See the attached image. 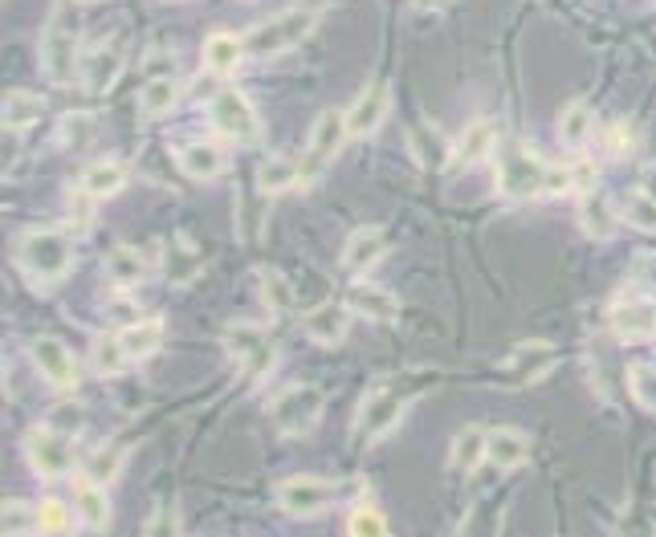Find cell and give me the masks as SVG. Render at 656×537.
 I'll return each instance as SVG.
<instances>
[{
	"instance_id": "obj_10",
	"label": "cell",
	"mask_w": 656,
	"mask_h": 537,
	"mask_svg": "<svg viewBox=\"0 0 656 537\" xmlns=\"http://www.w3.org/2000/svg\"><path fill=\"white\" fill-rule=\"evenodd\" d=\"M408 412V395L400 391V387H391V383H379L363 400L360 415H355V436H360L363 444H375L379 436H388L400 419H404Z\"/></svg>"
},
{
	"instance_id": "obj_4",
	"label": "cell",
	"mask_w": 656,
	"mask_h": 537,
	"mask_svg": "<svg viewBox=\"0 0 656 537\" xmlns=\"http://www.w3.org/2000/svg\"><path fill=\"white\" fill-rule=\"evenodd\" d=\"M220 342H224V351L233 354L236 367L245 370L250 379H266L274 363H278V346H274V338H269V330L262 322H245V318L229 322Z\"/></svg>"
},
{
	"instance_id": "obj_49",
	"label": "cell",
	"mask_w": 656,
	"mask_h": 537,
	"mask_svg": "<svg viewBox=\"0 0 656 537\" xmlns=\"http://www.w3.org/2000/svg\"><path fill=\"white\" fill-rule=\"evenodd\" d=\"M445 0H412V9H421V13H437Z\"/></svg>"
},
{
	"instance_id": "obj_31",
	"label": "cell",
	"mask_w": 656,
	"mask_h": 537,
	"mask_svg": "<svg viewBox=\"0 0 656 537\" xmlns=\"http://www.w3.org/2000/svg\"><path fill=\"white\" fill-rule=\"evenodd\" d=\"M180 102V82L172 74H156L143 82L139 90V114L143 119H159Z\"/></svg>"
},
{
	"instance_id": "obj_20",
	"label": "cell",
	"mask_w": 656,
	"mask_h": 537,
	"mask_svg": "<svg viewBox=\"0 0 656 537\" xmlns=\"http://www.w3.org/2000/svg\"><path fill=\"white\" fill-rule=\"evenodd\" d=\"M384 253H388V232L375 229V224H363L347 236L343 245V265L351 273H372L375 265L384 261Z\"/></svg>"
},
{
	"instance_id": "obj_29",
	"label": "cell",
	"mask_w": 656,
	"mask_h": 537,
	"mask_svg": "<svg viewBox=\"0 0 656 537\" xmlns=\"http://www.w3.org/2000/svg\"><path fill=\"white\" fill-rule=\"evenodd\" d=\"M74 509H78V525L86 529H107L110 525V497H107V485H94L82 476L78 489H74Z\"/></svg>"
},
{
	"instance_id": "obj_12",
	"label": "cell",
	"mask_w": 656,
	"mask_h": 537,
	"mask_svg": "<svg viewBox=\"0 0 656 537\" xmlns=\"http://www.w3.org/2000/svg\"><path fill=\"white\" fill-rule=\"evenodd\" d=\"M41 74L53 82V86H70L74 74H82V53H78V33L62 25V21H53L41 37Z\"/></svg>"
},
{
	"instance_id": "obj_24",
	"label": "cell",
	"mask_w": 656,
	"mask_h": 537,
	"mask_svg": "<svg viewBox=\"0 0 656 537\" xmlns=\"http://www.w3.org/2000/svg\"><path fill=\"white\" fill-rule=\"evenodd\" d=\"M489 155H498V123L494 119H473L457 138V159L465 168H473V163H482Z\"/></svg>"
},
{
	"instance_id": "obj_27",
	"label": "cell",
	"mask_w": 656,
	"mask_h": 537,
	"mask_svg": "<svg viewBox=\"0 0 656 537\" xmlns=\"http://www.w3.org/2000/svg\"><path fill=\"white\" fill-rule=\"evenodd\" d=\"M489 461V431L477 428V424H469L453 436V448H449V464H453L457 473H477V464Z\"/></svg>"
},
{
	"instance_id": "obj_51",
	"label": "cell",
	"mask_w": 656,
	"mask_h": 537,
	"mask_svg": "<svg viewBox=\"0 0 656 537\" xmlns=\"http://www.w3.org/2000/svg\"><path fill=\"white\" fill-rule=\"evenodd\" d=\"M297 4H302V9H314V13H323L330 0H297Z\"/></svg>"
},
{
	"instance_id": "obj_13",
	"label": "cell",
	"mask_w": 656,
	"mask_h": 537,
	"mask_svg": "<svg viewBox=\"0 0 656 537\" xmlns=\"http://www.w3.org/2000/svg\"><path fill=\"white\" fill-rule=\"evenodd\" d=\"M29 358L37 375L46 379L49 387H58V391H74L78 387V363H74V354L65 351L58 338H33L29 342Z\"/></svg>"
},
{
	"instance_id": "obj_16",
	"label": "cell",
	"mask_w": 656,
	"mask_h": 537,
	"mask_svg": "<svg viewBox=\"0 0 656 537\" xmlns=\"http://www.w3.org/2000/svg\"><path fill=\"white\" fill-rule=\"evenodd\" d=\"M347 306L355 309L360 318H367V322H396V318H400V297H396L388 285L372 281V277L351 281V290H347Z\"/></svg>"
},
{
	"instance_id": "obj_11",
	"label": "cell",
	"mask_w": 656,
	"mask_h": 537,
	"mask_svg": "<svg viewBox=\"0 0 656 537\" xmlns=\"http://www.w3.org/2000/svg\"><path fill=\"white\" fill-rule=\"evenodd\" d=\"M208 119H212V126H217L220 135L233 138V143H257V138H262L257 110H253L250 98L241 90H233V86H224V90L208 102Z\"/></svg>"
},
{
	"instance_id": "obj_17",
	"label": "cell",
	"mask_w": 656,
	"mask_h": 537,
	"mask_svg": "<svg viewBox=\"0 0 656 537\" xmlns=\"http://www.w3.org/2000/svg\"><path fill=\"white\" fill-rule=\"evenodd\" d=\"M351 318H355V309L347 302H323L302 318V330L318 346H343L347 334H351Z\"/></svg>"
},
{
	"instance_id": "obj_14",
	"label": "cell",
	"mask_w": 656,
	"mask_h": 537,
	"mask_svg": "<svg viewBox=\"0 0 656 537\" xmlns=\"http://www.w3.org/2000/svg\"><path fill=\"white\" fill-rule=\"evenodd\" d=\"M388 114H391V86L388 82H372V86H363V90L355 94V102L347 107V126H351L355 138H367L388 123Z\"/></svg>"
},
{
	"instance_id": "obj_36",
	"label": "cell",
	"mask_w": 656,
	"mask_h": 537,
	"mask_svg": "<svg viewBox=\"0 0 656 537\" xmlns=\"http://www.w3.org/2000/svg\"><path fill=\"white\" fill-rule=\"evenodd\" d=\"M262 302H266V309L274 318H290L297 306V293L290 285V277L278 273V269H266L262 273Z\"/></svg>"
},
{
	"instance_id": "obj_52",
	"label": "cell",
	"mask_w": 656,
	"mask_h": 537,
	"mask_svg": "<svg viewBox=\"0 0 656 537\" xmlns=\"http://www.w3.org/2000/svg\"><path fill=\"white\" fill-rule=\"evenodd\" d=\"M82 4H102V0H82Z\"/></svg>"
},
{
	"instance_id": "obj_23",
	"label": "cell",
	"mask_w": 656,
	"mask_h": 537,
	"mask_svg": "<svg viewBox=\"0 0 656 537\" xmlns=\"http://www.w3.org/2000/svg\"><path fill=\"white\" fill-rule=\"evenodd\" d=\"M245 37H236V33H212L208 41H204V70L217 77H229L236 65L245 62Z\"/></svg>"
},
{
	"instance_id": "obj_30",
	"label": "cell",
	"mask_w": 656,
	"mask_h": 537,
	"mask_svg": "<svg viewBox=\"0 0 656 537\" xmlns=\"http://www.w3.org/2000/svg\"><path fill=\"white\" fill-rule=\"evenodd\" d=\"M592 131H595V114L583 98H575V102H567L559 110V138L571 151H583L592 143Z\"/></svg>"
},
{
	"instance_id": "obj_46",
	"label": "cell",
	"mask_w": 656,
	"mask_h": 537,
	"mask_svg": "<svg viewBox=\"0 0 656 537\" xmlns=\"http://www.w3.org/2000/svg\"><path fill=\"white\" fill-rule=\"evenodd\" d=\"M567 192H575L571 168H547V196H567Z\"/></svg>"
},
{
	"instance_id": "obj_5",
	"label": "cell",
	"mask_w": 656,
	"mask_h": 537,
	"mask_svg": "<svg viewBox=\"0 0 656 537\" xmlns=\"http://www.w3.org/2000/svg\"><path fill=\"white\" fill-rule=\"evenodd\" d=\"M323 403L327 400H323V391L314 383H294L269 400V419H274V428H278L281 436H306V431H314V424H318Z\"/></svg>"
},
{
	"instance_id": "obj_19",
	"label": "cell",
	"mask_w": 656,
	"mask_h": 537,
	"mask_svg": "<svg viewBox=\"0 0 656 537\" xmlns=\"http://www.w3.org/2000/svg\"><path fill=\"white\" fill-rule=\"evenodd\" d=\"M224 168H229V155L212 138H192V143L180 147V171H184L187 180H196V184L217 180Z\"/></svg>"
},
{
	"instance_id": "obj_42",
	"label": "cell",
	"mask_w": 656,
	"mask_h": 537,
	"mask_svg": "<svg viewBox=\"0 0 656 537\" xmlns=\"http://www.w3.org/2000/svg\"><path fill=\"white\" fill-rule=\"evenodd\" d=\"M94 196L90 192H86V187H74V192H70V196H65V220H70V229L74 232H86L94 224Z\"/></svg>"
},
{
	"instance_id": "obj_25",
	"label": "cell",
	"mask_w": 656,
	"mask_h": 537,
	"mask_svg": "<svg viewBox=\"0 0 656 537\" xmlns=\"http://www.w3.org/2000/svg\"><path fill=\"white\" fill-rule=\"evenodd\" d=\"M531 461V436L518 428H494L489 431V464L510 473L518 464Z\"/></svg>"
},
{
	"instance_id": "obj_8",
	"label": "cell",
	"mask_w": 656,
	"mask_h": 537,
	"mask_svg": "<svg viewBox=\"0 0 656 537\" xmlns=\"http://www.w3.org/2000/svg\"><path fill=\"white\" fill-rule=\"evenodd\" d=\"M70 431L53 428V424H41L25 436V456H29L33 473L41 480H62L74 468V448H70Z\"/></svg>"
},
{
	"instance_id": "obj_9",
	"label": "cell",
	"mask_w": 656,
	"mask_h": 537,
	"mask_svg": "<svg viewBox=\"0 0 656 537\" xmlns=\"http://www.w3.org/2000/svg\"><path fill=\"white\" fill-rule=\"evenodd\" d=\"M335 497H339V489L330 480H323V476H286L274 489V501H278L281 513L286 517H302V522L327 513L335 505Z\"/></svg>"
},
{
	"instance_id": "obj_33",
	"label": "cell",
	"mask_w": 656,
	"mask_h": 537,
	"mask_svg": "<svg viewBox=\"0 0 656 537\" xmlns=\"http://www.w3.org/2000/svg\"><path fill=\"white\" fill-rule=\"evenodd\" d=\"M126 342V354H131V363H143V358H151V354L163 346V318H139V322H131L126 330H119Z\"/></svg>"
},
{
	"instance_id": "obj_3",
	"label": "cell",
	"mask_w": 656,
	"mask_h": 537,
	"mask_svg": "<svg viewBox=\"0 0 656 537\" xmlns=\"http://www.w3.org/2000/svg\"><path fill=\"white\" fill-rule=\"evenodd\" d=\"M318 29V13L314 9H290V13H278L262 21V25H253L245 33V49H250L253 58H281V53H290L294 46H302L311 33Z\"/></svg>"
},
{
	"instance_id": "obj_35",
	"label": "cell",
	"mask_w": 656,
	"mask_h": 537,
	"mask_svg": "<svg viewBox=\"0 0 656 537\" xmlns=\"http://www.w3.org/2000/svg\"><path fill=\"white\" fill-rule=\"evenodd\" d=\"M123 464H126L123 444H102V448H94L90 456L82 461V476L94 480V485H114L119 473H123Z\"/></svg>"
},
{
	"instance_id": "obj_15",
	"label": "cell",
	"mask_w": 656,
	"mask_h": 537,
	"mask_svg": "<svg viewBox=\"0 0 656 537\" xmlns=\"http://www.w3.org/2000/svg\"><path fill=\"white\" fill-rule=\"evenodd\" d=\"M611 330H616V338L628 342V346L653 342L656 338V302H644V297L616 302V306H611Z\"/></svg>"
},
{
	"instance_id": "obj_22",
	"label": "cell",
	"mask_w": 656,
	"mask_h": 537,
	"mask_svg": "<svg viewBox=\"0 0 656 537\" xmlns=\"http://www.w3.org/2000/svg\"><path fill=\"white\" fill-rule=\"evenodd\" d=\"M131 180V168H126L123 159H94L90 168L82 171L78 184L90 192L94 200H110V196H119Z\"/></svg>"
},
{
	"instance_id": "obj_45",
	"label": "cell",
	"mask_w": 656,
	"mask_h": 537,
	"mask_svg": "<svg viewBox=\"0 0 656 537\" xmlns=\"http://www.w3.org/2000/svg\"><path fill=\"white\" fill-rule=\"evenodd\" d=\"M49 424H53V428H62V431H70V436H74V431H82V424H86V415H82V407H74V403H62V407H58V412L49 415Z\"/></svg>"
},
{
	"instance_id": "obj_32",
	"label": "cell",
	"mask_w": 656,
	"mask_h": 537,
	"mask_svg": "<svg viewBox=\"0 0 656 537\" xmlns=\"http://www.w3.org/2000/svg\"><path fill=\"white\" fill-rule=\"evenodd\" d=\"M46 114V98L33 90H9L4 94V131H25Z\"/></svg>"
},
{
	"instance_id": "obj_50",
	"label": "cell",
	"mask_w": 656,
	"mask_h": 537,
	"mask_svg": "<svg viewBox=\"0 0 656 537\" xmlns=\"http://www.w3.org/2000/svg\"><path fill=\"white\" fill-rule=\"evenodd\" d=\"M644 192H648V196H653V200H656V168L644 171Z\"/></svg>"
},
{
	"instance_id": "obj_21",
	"label": "cell",
	"mask_w": 656,
	"mask_h": 537,
	"mask_svg": "<svg viewBox=\"0 0 656 537\" xmlns=\"http://www.w3.org/2000/svg\"><path fill=\"white\" fill-rule=\"evenodd\" d=\"M408 147H412V155H416V163L421 168H445L449 163V155H457V143H449V138L440 135L433 123H412L408 126Z\"/></svg>"
},
{
	"instance_id": "obj_38",
	"label": "cell",
	"mask_w": 656,
	"mask_h": 537,
	"mask_svg": "<svg viewBox=\"0 0 656 537\" xmlns=\"http://www.w3.org/2000/svg\"><path fill=\"white\" fill-rule=\"evenodd\" d=\"M0 529H4V537L37 534V529H41V505H29V501H4Z\"/></svg>"
},
{
	"instance_id": "obj_48",
	"label": "cell",
	"mask_w": 656,
	"mask_h": 537,
	"mask_svg": "<svg viewBox=\"0 0 656 537\" xmlns=\"http://www.w3.org/2000/svg\"><path fill=\"white\" fill-rule=\"evenodd\" d=\"M159 529H168V534H172L175 529V513H172V505H163L156 513V517H151V522H147V534H159Z\"/></svg>"
},
{
	"instance_id": "obj_40",
	"label": "cell",
	"mask_w": 656,
	"mask_h": 537,
	"mask_svg": "<svg viewBox=\"0 0 656 537\" xmlns=\"http://www.w3.org/2000/svg\"><path fill=\"white\" fill-rule=\"evenodd\" d=\"M620 216H624V224H632V229L641 232H656V200L648 196V192H632L624 204H620Z\"/></svg>"
},
{
	"instance_id": "obj_7",
	"label": "cell",
	"mask_w": 656,
	"mask_h": 537,
	"mask_svg": "<svg viewBox=\"0 0 656 537\" xmlns=\"http://www.w3.org/2000/svg\"><path fill=\"white\" fill-rule=\"evenodd\" d=\"M562 351L555 342H543V338H534V342H518L514 351L501 358L498 367V383L501 387H531L538 379H547L550 370L559 367Z\"/></svg>"
},
{
	"instance_id": "obj_37",
	"label": "cell",
	"mask_w": 656,
	"mask_h": 537,
	"mask_svg": "<svg viewBox=\"0 0 656 537\" xmlns=\"http://www.w3.org/2000/svg\"><path fill=\"white\" fill-rule=\"evenodd\" d=\"M102 265H107V277L114 281V285H139L143 277H147V261L139 257V248L114 245Z\"/></svg>"
},
{
	"instance_id": "obj_41",
	"label": "cell",
	"mask_w": 656,
	"mask_h": 537,
	"mask_svg": "<svg viewBox=\"0 0 656 537\" xmlns=\"http://www.w3.org/2000/svg\"><path fill=\"white\" fill-rule=\"evenodd\" d=\"M628 391H632V400L641 403L644 412H656V367L636 363L628 370Z\"/></svg>"
},
{
	"instance_id": "obj_43",
	"label": "cell",
	"mask_w": 656,
	"mask_h": 537,
	"mask_svg": "<svg viewBox=\"0 0 656 537\" xmlns=\"http://www.w3.org/2000/svg\"><path fill=\"white\" fill-rule=\"evenodd\" d=\"M347 529L355 537H384L388 534V517H384L375 505H360L351 517H347Z\"/></svg>"
},
{
	"instance_id": "obj_6",
	"label": "cell",
	"mask_w": 656,
	"mask_h": 537,
	"mask_svg": "<svg viewBox=\"0 0 656 537\" xmlns=\"http://www.w3.org/2000/svg\"><path fill=\"white\" fill-rule=\"evenodd\" d=\"M347 138H351L347 110H323V114L311 123V135H306V151H302V184H311V180L323 175V168L343 151Z\"/></svg>"
},
{
	"instance_id": "obj_28",
	"label": "cell",
	"mask_w": 656,
	"mask_h": 537,
	"mask_svg": "<svg viewBox=\"0 0 656 537\" xmlns=\"http://www.w3.org/2000/svg\"><path fill=\"white\" fill-rule=\"evenodd\" d=\"M294 184H302V163H294L290 155H266L257 163V192L262 196H281Z\"/></svg>"
},
{
	"instance_id": "obj_44",
	"label": "cell",
	"mask_w": 656,
	"mask_h": 537,
	"mask_svg": "<svg viewBox=\"0 0 656 537\" xmlns=\"http://www.w3.org/2000/svg\"><path fill=\"white\" fill-rule=\"evenodd\" d=\"M78 522V509L62 505V501H41V529L46 534H70Z\"/></svg>"
},
{
	"instance_id": "obj_34",
	"label": "cell",
	"mask_w": 656,
	"mask_h": 537,
	"mask_svg": "<svg viewBox=\"0 0 656 537\" xmlns=\"http://www.w3.org/2000/svg\"><path fill=\"white\" fill-rule=\"evenodd\" d=\"M90 367L98 370V375H107V379L123 375V370L131 367V354H126L123 334H98L90 342Z\"/></svg>"
},
{
	"instance_id": "obj_26",
	"label": "cell",
	"mask_w": 656,
	"mask_h": 537,
	"mask_svg": "<svg viewBox=\"0 0 656 537\" xmlns=\"http://www.w3.org/2000/svg\"><path fill=\"white\" fill-rule=\"evenodd\" d=\"M620 220H624L620 208H611L608 196H599L595 187L583 196V204H579V224H583V232H587L592 241H608Z\"/></svg>"
},
{
	"instance_id": "obj_39",
	"label": "cell",
	"mask_w": 656,
	"mask_h": 537,
	"mask_svg": "<svg viewBox=\"0 0 656 537\" xmlns=\"http://www.w3.org/2000/svg\"><path fill=\"white\" fill-rule=\"evenodd\" d=\"M201 253L187 245V241H172V245L163 248V269L172 281H192V277L201 273Z\"/></svg>"
},
{
	"instance_id": "obj_18",
	"label": "cell",
	"mask_w": 656,
	"mask_h": 537,
	"mask_svg": "<svg viewBox=\"0 0 656 537\" xmlns=\"http://www.w3.org/2000/svg\"><path fill=\"white\" fill-rule=\"evenodd\" d=\"M126 70V49L123 46H94L82 53V86L94 94H107Z\"/></svg>"
},
{
	"instance_id": "obj_1",
	"label": "cell",
	"mask_w": 656,
	"mask_h": 537,
	"mask_svg": "<svg viewBox=\"0 0 656 537\" xmlns=\"http://www.w3.org/2000/svg\"><path fill=\"white\" fill-rule=\"evenodd\" d=\"M16 261L37 281H62L74 269V236L62 229H29L16 241Z\"/></svg>"
},
{
	"instance_id": "obj_2",
	"label": "cell",
	"mask_w": 656,
	"mask_h": 537,
	"mask_svg": "<svg viewBox=\"0 0 656 537\" xmlns=\"http://www.w3.org/2000/svg\"><path fill=\"white\" fill-rule=\"evenodd\" d=\"M547 159L526 143H506L498 151V192L510 200L547 196Z\"/></svg>"
},
{
	"instance_id": "obj_47",
	"label": "cell",
	"mask_w": 656,
	"mask_h": 537,
	"mask_svg": "<svg viewBox=\"0 0 656 537\" xmlns=\"http://www.w3.org/2000/svg\"><path fill=\"white\" fill-rule=\"evenodd\" d=\"M62 135L74 138V147H82V143L94 135V119H90V114H74V119H65Z\"/></svg>"
}]
</instances>
